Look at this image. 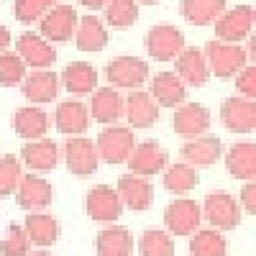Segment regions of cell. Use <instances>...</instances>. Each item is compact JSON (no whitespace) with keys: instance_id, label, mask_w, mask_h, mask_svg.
Instances as JSON below:
<instances>
[{"instance_id":"obj_45","label":"cell","mask_w":256,"mask_h":256,"mask_svg":"<svg viewBox=\"0 0 256 256\" xmlns=\"http://www.w3.org/2000/svg\"><path fill=\"white\" fill-rule=\"evenodd\" d=\"M138 3H146V6H154V3H159V0H138Z\"/></svg>"},{"instance_id":"obj_36","label":"cell","mask_w":256,"mask_h":256,"mask_svg":"<svg viewBox=\"0 0 256 256\" xmlns=\"http://www.w3.org/2000/svg\"><path fill=\"white\" fill-rule=\"evenodd\" d=\"M24 77H26V64L20 62V56L16 52H3L0 54V84H3V88L20 84Z\"/></svg>"},{"instance_id":"obj_21","label":"cell","mask_w":256,"mask_h":256,"mask_svg":"<svg viewBox=\"0 0 256 256\" xmlns=\"http://www.w3.org/2000/svg\"><path fill=\"white\" fill-rule=\"evenodd\" d=\"M148 95H152L154 102L162 105V108H174V105H182L184 102L187 90H184V82L174 72H159L152 80Z\"/></svg>"},{"instance_id":"obj_7","label":"cell","mask_w":256,"mask_h":256,"mask_svg":"<svg viewBox=\"0 0 256 256\" xmlns=\"http://www.w3.org/2000/svg\"><path fill=\"white\" fill-rule=\"evenodd\" d=\"M64 162H67L72 174L90 177V174H95V169L100 164V156H98V148L90 138L70 136L67 141H64Z\"/></svg>"},{"instance_id":"obj_16","label":"cell","mask_w":256,"mask_h":256,"mask_svg":"<svg viewBox=\"0 0 256 256\" xmlns=\"http://www.w3.org/2000/svg\"><path fill=\"white\" fill-rule=\"evenodd\" d=\"M123 116L128 118L131 128H148L159 120V105L148 92L134 90L123 100Z\"/></svg>"},{"instance_id":"obj_15","label":"cell","mask_w":256,"mask_h":256,"mask_svg":"<svg viewBox=\"0 0 256 256\" xmlns=\"http://www.w3.org/2000/svg\"><path fill=\"white\" fill-rule=\"evenodd\" d=\"M172 126H174V131L182 136V138H198L202 134H208V128H210V113L205 105L200 102H182L174 118H172Z\"/></svg>"},{"instance_id":"obj_34","label":"cell","mask_w":256,"mask_h":256,"mask_svg":"<svg viewBox=\"0 0 256 256\" xmlns=\"http://www.w3.org/2000/svg\"><path fill=\"white\" fill-rule=\"evenodd\" d=\"M105 20L116 28H128L138 20L136 0H108L105 3Z\"/></svg>"},{"instance_id":"obj_2","label":"cell","mask_w":256,"mask_h":256,"mask_svg":"<svg viewBox=\"0 0 256 256\" xmlns=\"http://www.w3.org/2000/svg\"><path fill=\"white\" fill-rule=\"evenodd\" d=\"M136 146V134L131 128H123V126H108L98 134L95 148H98V156L105 164H123L128 162Z\"/></svg>"},{"instance_id":"obj_14","label":"cell","mask_w":256,"mask_h":256,"mask_svg":"<svg viewBox=\"0 0 256 256\" xmlns=\"http://www.w3.org/2000/svg\"><path fill=\"white\" fill-rule=\"evenodd\" d=\"M126 164L131 166V174L148 177V174H156L162 169H166V152L156 141H141L134 146V152Z\"/></svg>"},{"instance_id":"obj_32","label":"cell","mask_w":256,"mask_h":256,"mask_svg":"<svg viewBox=\"0 0 256 256\" xmlns=\"http://www.w3.org/2000/svg\"><path fill=\"white\" fill-rule=\"evenodd\" d=\"M226 238L220 230L208 228V230H195V236L190 241V254L192 256H226Z\"/></svg>"},{"instance_id":"obj_19","label":"cell","mask_w":256,"mask_h":256,"mask_svg":"<svg viewBox=\"0 0 256 256\" xmlns=\"http://www.w3.org/2000/svg\"><path fill=\"white\" fill-rule=\"evenodd\" d=\"M180 154L190 166H210L223 156V144L216 136H198V138H190Z\"/></svg>"},{"instance_id":"obj_42","label":"cell","mask_w":256,"mask_h":256,"mask_svg":"<svg viewBox=\"0 0 256 256\" xmlns=\"http://www.w3.org/2000/svg\"><path fill=\"white\" fill-rule=\"evenodd\" d=\"M8 46H10V31L6 26H0V54H3Z\"/></svg>"},{"instance_id":"obj_41","label":"cell","mask_w":256,"mask_h":256,"mask_svg":"<svg viewBox=\"0 0 256 256\" xmlns=\"http://www.w3.org/2000/svg\"><path fill=\"white\" fill-rule=\"evenodd\" d=\"M241 202L246 208V212H256V184L254 182H246L244 190H241Z\"/></svg>"},{"instance_id":"obj_1","label":"cell","mask_w":256,"mask_h":256,"mask_svg":"<svg viewBox=\"0 0 256 256\" xmlns=\"http://www.w3.org/2000/svg\"><path fill=\"white\" fill-rule=\"evenodd\" d=\"M208 70L216 72V77L228 80L236 72H241L248 64V54L241 44H226V41H208L202 52Z\"/></svg>"},{"instance_id":"obj_44","label":"cell","mask_w":256,"mask_h":256,"mask_svg":"<svg viewBox=\"0 0 256 256\" xmlns=\"http://www.w3.org/2000/svg\"><path fill=\"white\" fill-rule=\"evenodd\" d=\"M26 256H52L49 251H34V254H26Z\"/></svg>"},{"instance_id":"obj_10","label":"cell","mask_w":256,"mask_h":256,"mask_svg":"<svg viewBox=\"0 0 256 256\" xmlns=\"http://www.w3.org/2000/svg\"><path fill=\"white\" fill-rule=\"evenodd\" d=\"M77 10L72 6H54L44 18H41L38 26V36H44L46 41H54V44H62V41H70L72 34L77 31Z\"/></svg>"},{"instance_id":"obj_38","label":"cell","mask_w":256,"mask_h":256,"mask_svg":"<svg viewBox=\"0 0 256 256\" xmlns=\"http://www.w3.org/2000/svg\"><path fill=\"white\" fill-rule=\"evenodd\" d=\"M20 162L10 154L0 156V198H10L20 182Z\"/></svg>"},{"instance_id":"obj_31","label":"cell","mask_w":256,"mask_h":256,"mask_svg":"<svg viewBox=\"0 0 256 256\" xmlns=\"http://www.w3.org/2000/svg\"><path fill=\"white\" fill-rule=\"evenodd\" d=\"M226 10V0H182V16L192 26H210Z\"/></svg>"},{"instance_id":"obj_43","label":"cell","mask_w":256,"mask_h":256,"mask_svg":"<svg viewBox=\"0 0 256 256\" xmlns=\"http://www.w3.org/2000/svg\"><path fill=\"white\" fill-rule=\"evenodd\" d=\"M77 3L84 6V8H90V10H100V8H105L108 0H77Z\"/></svg>"},{"instance_id":"obj_5","label":"cell","mask_w":256,"mask_h":256,"mask_svg":"<svg viewBox=\"0 0 256 256\" xmlns=\"http://www.w3.org/2000/svg\"><path fill=\"white\" fill-rule=\"evenodd\" d=\"M182 49H184V34L177 26L159 24L154 28H148V34H146V52L156 62H172V59L180 56Z\"/></svg>"},{"instance_id":"obj_25","label":"cell","mask_w":256,"mask_h":256,"mask_svg":"<svg viewBox=\"0 0 256 256\" xmlns=\"http://www.w3.org/2000/svg\"><path fill=\"white\" fill-rule=\"evenodd\" d=\"M20 159L28 169H36V172H49V169L56 166L59 162V146L52 138H38V141H28L24 148H20Z\"/></svg>"},{"instance_id":"obj_37","label":"cell","mask_w":256,"mask_h":256,"mask_svg":"<svg viewBox=\"0 0 256 256\" xmlns=\"http://www.w3.org/2000/svg\"><path fill=\"white\" fill-rule=\"evenodd\" d=\"M54 6H59V0H16L13 13L20 24H34L44 18Z\"/></svg>"},{"instance_id":"obj_26","label":"cell","mask_w":256,"mask_h":256,"mask_svg":"<svg viewBox=\"0 0 256 256\" xmlns=\"http://www.w3.org/2000/svg\"><path fill=\"white\" fill-rule=\"evenodd\" d=\"M88 110L92 113L95 120H100L105 126H116V120L123 116V98L116 88H100V90H95Z\"/></svg>"},{"instance_id":"obj_33","label":"cell","mask_w":256,"mask_h":256,"mask_svg":"<svg viewBox=\"0 0 256 256\" xmlns=\"http://www.w3.org/2000/svg\"><path fill=\"white\" fill-rule=\"evenodd\" d=\"M198 182H200V177L195 172V166H190L184 162L166 166V172H164V187L169 192H174V195H184V192H190Z\"/></svg>"},{"instance_id":"obj_3","label":"cell","mask_w":256,"mask_h":256,"mask_svg":"<svg viewBox=\"0 0 256 256\" xmlns=\"http://www.w3.org/2000/svg\"><path fill=\"white\" fill-rule=\"evenodd\" d=\"M105 77L113 88L138 90L148 80V64L138 56H116L105 64Z\"/></svg>"},{"instance_id":"obj_22","label":"cell","mask_w":256,"mask_h":256,"mask_svg":"<svg viewBox=\"0 0 256 256\" xmlns=\"http://www.w3.org/2000/svg\"><path fill=\"white\" fill-rule=\"evenodd\" d=\"M13 128H16V134L20 138L38 141V138H44V134L49 131V116H46V110H41L38 105H26V108L16 110Z\"/></svg>"},{"instance_id":"obj_18","label":"cell","mask_w":256,"mask_h":256,"mask_svg":"<svg viewBox=\"0 0 256 256\" xmlns=\"http://www.w3.org/2000/svg\"><path fill=\"white\" fill-rule=\"evenodd\" d=\"M118 198L126 208L131 210H146L154 200V187L146 177H138V174H123L118 180Z\"/></svg>"},{"instance_id":"obj_27","label":"cell","mask_w":256,"mask_h":256,"mask_svg":"<svg viewBox=\"0 0 256 256\" xmlns=\"http://www.w3.org/2000/svg\"><path fill=\"white\" fill-rule=\"evenodd\" d=\"M74 44L80 52H100L108 44V31L105 24L98 16H82L77 20V31H74Z\"/></svg>"},{"instance_id":"obj_30","label":"cell","mask_w":256,"mask_h":256,"mask_svg":"<svg viewBox=\"0 0 256 256\" xmlns=\"http://www.w3.org/2000/svg\"><path fill=\"white\" fill-rule=\"evenodd\" d=\"M24 230L28 241L36 246H52L59 238V223L52 216H44V212H28Z\"/></svg>"},{"instance_id":"obj_8","label":"cell","mask_w":256,"mask_h":256,"mask_svg":"<svg viewBox=\"0 0 256 256\" xmlns=\"http://www.w3.org/2000/svg\"><path fill=\"white\" fill-rule=\"evenodd\" d=\"M200 220H202L200 205L195 200H187V198L169 202L164 210V226L174 236H190V233H195L200 228Z\"/></svg>"},{"instance_id":"obj_20","label":"cell","mask_w":256,"mask_h":256,"mask_svg":"<svg viewBox=\"0 0 256 256\" xmlns=\"http://www.w3.org/2000/svg\"><path fill=\"white\" fill-rule=\"evenodd\" d=\"M20 92H24L26 100L31 102H52L59 95V74L49 72V70H41V72H31L28 77H24L20 82Z\"/></svg>"},{"instance_id":"obj_40","label":"cell","mask_w":256,"mask_h":256,"mask_svg":"<svg viewBox=\"0 0 256 256\" xmlns=\"http://www.w3.org/2000/svg\"><path fill=\"white\" fill-rule=\"evenodd\" d=\"M236 88H238L241 98H246V100L256 98V67L246 64V67L238 72V77H236Z\"/></svg>"},{"instance_id":"obj_11","label":"cell","mask_w":256,"mask_h":256,"mask_svg":"<svg viewBox=\"0 0 256 256\" xmlns=\"http://www.w3.org/2000/svg\"><path fill=\"white\" fill-rule=\"evenodd\" d=\"M84 208H88V216L92 220H100V223H113L123 212V202L118 198V192L108 184L92 187L88 192V198H84Z\"/></svg>"},{"instance_id":"obj_6","label":"cell","mask_w":256,"mask_h":256,"mask_svg":"<svg viewBox=\"0 0 256 256\" xmlns=\"http://www.w3.org/2000/svg\"><path fill=\"white\" fill-rule=\"evenodd\" d=\"M251 26H254V8L236 6L218 16L216 36H218V41H226V44H238V41L251 36Z\"/></svg>"},{"instance_id":"obj_35","label":"cell","mask_w":256,"mask_h":256,"mask_svg":"<svg viewBox=\"0 0 256 256\" xmlns=\"http://www.w3.org/2000/svg\"><path fill=\"white\" fill-rule=\"evenodd\" d=\"M138 251L141 256H174V241L166 230L148 228L138 241Z\"/></svg>"},{"instance_id":"obj_9","label":"cell","mask_w":256,"mask_h":256,"mask_svg":"<svg viewBox=\"0 0 256 256\" xmlns=\"http://www.w3.org/2000/svg\"><path fill=\"white\" fill-rule=\"evenodd\" d=\"M16 54L20 56V62H24L26 67H34V70H49L56 62L54 46L44 36H38L34 31H26L16 38Z\"/></svg>"},{"instance_id":"obj_23","label":"cell","mask_w":256,"mask_h":256,"mask_svg":"<svg viewBox=\"0 0 256 256\" xmlns=\"http://www.w3.org/2000/svg\"><path fill=\"white\" fill-rule=\"evenodd\" d=\"M226 166H228L230 177L254 182V177H256V146L251 141L233 144L226 154Z\"/></svg>"},{"instance_id":"obj_39","label":"cell","mask_w":256,"mask_h":256,"mask_svg":"<svg viewBox=\"0 0 256 256\" xmlns=\"http://www.w3.org/2000/svg\"><path fill=\"white\" fill-rule=\"evenodd\" d=\"M28 236H26V230L24 226H8L6 228V236L3 241H0V254L3 256H26L28 254Z\"/></svg>"},{"instance_id":"obj_17","label":"cell","mask_w":256,"mask_h":256,"mask_svg":"<svg viewBox=\"0 0 256 256\" xmlns=\"http://www.w3.org/2000/svg\"><path fill=\"white\" fill-rule=\"evenodd\" d=\"M54 126L59 134H67V136H80L88 131L90 126V110L88 105L80 102V100H64L59 102V108L54 113Z\"/></svg>"},{"instance_id":"obj_12","label":"cell","mask_w":256,"mask_h":256,"mask_svg":"<svg viewBox=\"0 0 256 256\" xmlns=\"http://www.w3.org/2000/svg\"><path fill=\"white\" fill-rule=\"evenodd\" d=\"M220 120L233 134H251L256 126V102L246 98H226L220 105Z\"/></svg>"},{"instance_id":"obj_24","label":"cell","mask_w":256,"mask_h":256,"mask_svg":"<svg viewBox=\"0 0 256 256\" xmlns=\"http://www.w3.org/2000/svg\"><path fill=\"white\" fill-rule=\"evenodd\" d=\"M177 77L184 84H192V88H200V84H205L210 80L208 62H205L200 49L190 46V49L180 52V56H177Z\"/></svg>"},{"instance_id":"obj_4","label":"cell","mask_w":256,"mask_h":256,"mask_svg":"<svg viewBox=\"0 0 256 256\" xmlns=\"http://www.w3.org/2000/svg\"><path fill=\"white\" fill-rule=\"evenodd\" d=\"M200 210L216 230H230V228H236L241 223V205L223 190L210 192Z\"/></svg>"},{"instance_id":"obj_29","label":"cell","mask_w":256,"mask_h":256,"mask_svg":"<svg viewBox=\"0 0 256 256\" xmlns=\"http://www.w3.org/2000/svg\"><path fill=\"white\" fill-rule=\"evenodd\" d=\"M95 248H98V256H131L134 238H131V233H128V228L110 226V228H102L98 233Z\"/></svg>"},{"instance_id":"obj_28","label":"cell","mask_w":256,"mask_h":256,"mask_svg":"<svg viewBox=\"0 0 256 256\" xmlns=\"http://www.w3.org/2000/svg\"><path fill=\"white\" fill-rule=\"evenodd\" d=\"M59 82L72 95H90L95 90V84H98V70L88 62H72V64L64 67Z\"/></svg>"},{"instance_id":"obj_13","label":"cell","mask_w":256,"mask_h":256,"mask_svg":"<svg viewBox=\"0 0 256 256\" xmlns=\"http://www.w3.org/2000/svg\"><path fill=\"white\" fill-rule=\"evenodd\" d=\"M52 198H54V187L41 180L38 174H24L16 187V200L18 205L28 210V212H36V210H44L52 205Z\"/></svg>"}]
</instances>
